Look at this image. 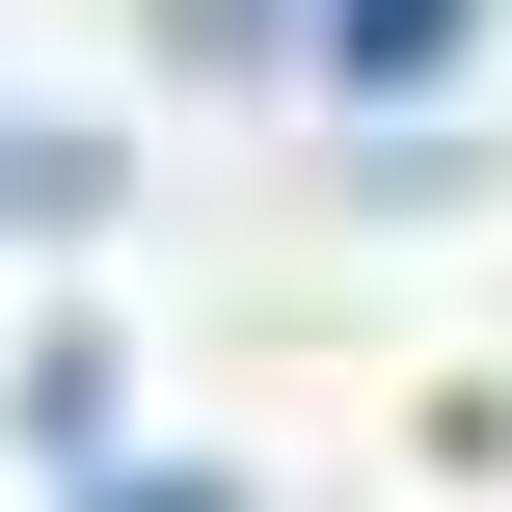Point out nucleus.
Returning a JSON list of instances; mask_svg holds the SVG:
<instances>
[{"label":"nucleus","instance_id":"f257e3e1","mask_svg":"<svg viewBox=\"0 0 512 512\" xmlns=\"http://www.w3.org/2000/svg\"><path fill=\"white\" fill-rule=\"evenodd\" d=\"M108 512H216V486H108Z\"/></svg>","mask_w":512,"mask_h":512}]
</instances>
